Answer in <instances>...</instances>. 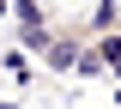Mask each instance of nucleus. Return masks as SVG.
<instances>
[{
	"label": "nucleus",
	"mask_w": 121,
	"mask_h": 109,
	"mask_svg": "<svg viewBox=\"0 0 121 109\" xmlns=\"http://www.w3.org/2000/svg\"><path fill=\"white\" fill-rule=\"evenodd\" d=\"M91 48V36H85V24H55L48 31V43L36 48V61L48 67V73H79V55Z\"/></svg>",
	"instance_id": "obj_1"
},
{
	"label": "nucleus",
	"mask_w": 121,
	"mask_h": 109,
	"mask_svg": "<svg viewBox=\"0 0 121 109\" xmlns=\"http://www.w3.org/2000/svg\"><path fill=\"white\" fill-rule=\"evenodd\" d=\"M91 48H97V55H103V67H109V73L121 79V31H103V36H97Z\"/></svg>",
	"instance_id": "obj_2"
},
{
	"label": "nucleus",
	"mask_w": 121,
	"mask_h": 109,
	"mask_svg": "<svg viewBox=\"0 0 121 109\" xmlns=\"http://www.w3.org/2000/svg\"><path fill=\"white\" fill-rule=\"evenodd\" d=\"M0 61H6V73H12L18 85H30V61H24V48H6Z\"/></svg>",
	"instance_id": "obj_3"
},
{
	"label": "nucleus",
	"mask_w": 121,
	"mask_h": 109,
	"mask_svg": "<svg viewBox=\"0 0 121 109\" xmlns=\"http://www.w3.org/2000/svg\"><path fill=\"white\" fill-rule=\"evenodd\" d=\"M109 67H103V55H97V48H85V55H79V79H103Z\"/></svg>",
	"instance_id": "obj_4"
},
{
	"label": "nucleus",
	"mask_w": 121,
	"mask_h": 109,
	"mask_svg": "<svg viewBox=\"0 0 121 109\" xmlns=\"http://www.w3.org/2000/svg\"><path fill=\"white\" fill-rule=\"evenodd\" d=\"M12 6H18V0H0V18H12Z\"/></svg>",
	"instance_id": "obj_5"
}]
</instances>
